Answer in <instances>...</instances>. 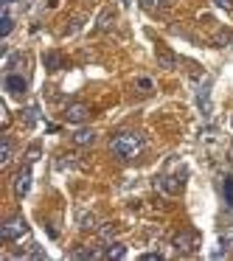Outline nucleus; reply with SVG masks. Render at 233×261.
I'll list each match as a JSON object with an SVG mask.
<instances>
[{"instance_id":"nucleus-1","label":"nucleus","mask_w":233,"mask_h":261,"mask_svg":"<svg viewBox=\"0 0 233 261\" xmlns=\"http://www.w3.org/2000/svg\"><path fill=\"white\" fill-rule=\"evenodd\" d=\"M110 149H113L115 158L132 160L143 149V135H138V132H118V135L110 141Z\"/></svg>"},{"instance_id":"nucleus-2","label":"nucleus","mask_w":233,"mask_h":261,"mask_svg":"<svg viewBox=\"0 0 233 261\" xmlns=\"http://www.w3.org/2000/svg\"><path fill=\"white\" fill-rule=\"evenodd\" d=\"M25 233H29V222H25L23 216H12V219H6L0 225V239H3V242H17Z\"/></svg>"},{"instance_id":"nucleus-3","label":"nucleus","mask_w":233,"mask_h":261,"mask_svg":"<svg viewBox=\"0 0 233 261\" xmlns=\"http://www.w3.org/2000/svg\"><path fill=\"white\" fill-rule=\"evenodd\" d=\"M171 244L177 247V253H191V250L199 247V236H197V230L186 227V230H180L174 239H171Z\"/></svg>"},{"instance_id":"nucleus-4","label":"nucleus","mask_w":233,"mask_h":261,"mask_svg":"<svg viewBox=\"0 0 233 261\" xmlns=\"http://www.w3.org/2000/svg\"><path fill=\"white\" fill-rule=\"evenodd\" d=\"M29 188H31V169L23 166V169H17V174H14V194H17V199H23L25 194H29Z\"/></svg>"},{"instance_id":"nucleus-5","label":"nucleus","mask_w":233,"mask_h":261,"mask_svg":"<svg viewBox=\"0 0 233 261\" xmlns=\"http://www.w3.org/2000/svg\"><path fill=\"white\" fill-rule=\"evenodd\" d=\"M65 118H68L70 124H85V121L90 118V107H87V104H70V107L65 110Z\"/></svg>"},{"instance_id":"nucleus-6","label":"nucleus","mask_w":233,"mask_h":261,"mask_svg":"<svg viewBox=\"0 0 233 261\" xmlns=\"http://www.w3.org/2000/svg\"><path fill=\"white\" fill-rule=\"evenodd\" d=\"M3 87H6L9 93H14V96H20V93L29 90V82H25L20 73H6V79H3Z\"/></svg>"},{"instance_id":"nucleus-7","label":"nucleus","mask_w":233,"mask_h":261,"mask_svg":"<svg viewBox=\"0 0 233 261\" xmlns=\"http://www.w3.org/2000/svg\"><path fill=\"white\" fill-rule=\"evenodd\" d=\"M73 143L76 146H90V143H96V132L87 129V126H82L79 132H73Z\"/></svg>"},{"instance_id":"nucleus-8","label":"nucleus","mask_w":233,"mask_h":261,"mask_svg":"<svg viewBox=\"0 0 233 261\" xmlns=\"http://www.w3.org/2000/svg\"><path fill=\"white\" fill-rule=\"evenodd\" d=\"M124 255H126V247L121 242L107 244V250H104V258H124Z\"/></svg>"},{"instance_id":"nucleus-9","label":"nucleus","mask_w":233,"mask_h":261,"mask_svg":"<svg viewBox=\"0 0 233 261\" xmlns=\"http://www.w3.org/2000/svg\"><path fill=\"white\" fill-rule=\"evenodd\" d=\"M42 62H45L48 70H59V68H62V57H59L57 51H48L45 57H42Z\"/></svg>"},{"instance_id":"nucleus-10","label":"nucleus","mask_w":233,"mask_h":261,"mask_svg":"<svg viewBox=\"0 0 233 261\" xmlns=\"http://www.w3.org/2000/svg\"><path fill=\"white\" fill-rule=\"evenodd\" d=\"M0 37H9L12 34V29H14V17L12 14H9V9H3V17H0Z\"/></svg>"},{"instance_id":"nucleus-11","label":"nucleus","mask_w":233,"mask_h":261,"mask_svg":"<svg viewBox=\"0 0 233 261\" xmlns=\"http://www.w3.org/2000/svg\"><path fill=\"white\" fill-rule=\"evenodd\" d=\"M79 227H82V230H96V216H93V214H87V211H82V214H79Z\"/></svg>"},{"instance_id":"nucleus-12","label":"nucleus","mask_w":233,"mask_h":261,"mask_svg":"<svg viewBox=\"0 0 233 261\" xmlns=\"http://www.w3.org/2000/svg\"><path fill=\"white\" fill-rule=\"evenodd\" d=\"M113 20H115V12L113 9H104L101 12V17H98V23H96V29H110V25H113Z\"/></svg>"},{"instance_id":"nucleus-13","label":"nucleus","mask_w":233,"mask_h":261,"mask_svg":"<svg viewBox=\"0 0 233 261\" xmlns=\"http://www.w3.org/2000/svg\"><path fill=\"white\" fill-rule=\"evenodd\" d=\"M9 160H12V141L3 135V141H0V163H9Z\"/></svg>"},{"instance_id":"nucleus-14","label":"nucleus","mask_w":233,"mask_h":261,"mask_svg":"<svg viewBox=\"0 0 233 261\" xmlns=\"http://www.w3.org/2000/svg\"><path fill=\"white\" fill-rule=\"evenodd\" d=\"M158 62L163 65V68H174V65H177V59H174V54H169V51H160V54H158Z\"/></svg>"},{"instance_id":"nucleus-15","label":"nucleus","mask_w":233,"mask_h":261,"mask_svg":"<svg viewBox=\"0 0 233 261\" xmlns=\"http://www.w3.org/2000/svg\"><path fill=\"white\" fill-rule=\"evenodd\" d=\"M214 42H216V48H225V45H230V42H233V34H230V31H219Z\"/></svg>"},{"instance_id":"nucleus-16","label":"nucleus","mask_w":233,"mask_h":261,"mask_svg":"<svg viewBox=\"0 0 233 261\" xmlns=\"http://www.w3.org/2000/svg\"><path fill=\"white\" fill-rule=\"evenodd\" d=\"M37 113H40V110H37V104H34V107H29V110H25V115H23V124L25 126H34L37 124Z\"/></svg>"},{"instance_id":"nucleus-17","label":"nucleus","mask_w":233,"mask_h":261,"mask_svg":"<svg viewBox=\"0 0 233 261\" xmlns=\"http://www.w3.org/2000/svg\"><path fill=\"white\" fill-rule=\"evenodd\" d=\"M222 188H225V202L233 208V177H225V186Z\"/></svg>"},{"instance_id":"nucleus-18","label":"nucleus","mask_w":233,"mask_h":261,"mask_svg":"<svg viewBox=\"0 0 233 261\" xmlns=\"http://www.w3.org/2000/svg\"><path fill=\"white\" fill-rule=\"evenodd\" d=\"M141 6L146 9V12H158L160 6H166V0H141Z\"/></svg>"},{"instance_id":"nucleus-19","label":"nucleus","mask_w":233,"mask_h":261,"mask_svg":"<svg viewBox=\"0 0 233 261\" xmlns=\"http://www.w3.org/2000/svg\"><path fill=\"white\" fill-rule=\"evenodd\" d=\"M25 255H29V258H45V250H42L40 244H31V247L25 250Z\"/></svg>"},{"instance_id":"nucleus-20","label":"nucleus","mask_w":233,"mask_h":261,"mask_svg":"<svg viewBox=\"0 0 233 261\" xmlns=\"http://www.w3.org/2000/svg\"><path fill=\"white\" fill-rule=\"evenodd\" d=\"M79 29H82V17H76V20H70V25L65 29V34H76Z\"/></svg>"},{"instance_id":"nucleus-21","label":"nucleus","mask_w":233,"mask_h":261,"mask_svg":"<svg viewBox=\"0 0 233 261\" xmlns=\"http://www.w3.org/2000/svg\"><path fill=\"white\" fill-rule=\"evenodd\" d=\"M37 158H40V146H37V143H34V146H31L29 152H25V160H29V163H34Z\"/></svg>"},{"instance_id":"nucleus-22","label":"nucleus","mask_w":233,"mask_h":261,"mask_svg":"<svg viewBox=\"0 0 233 261\" xmlns=\"http://www.w3.org/2000/svg\"><path fill=\"white\" fill-rule=\"evenodd\" d=\"M115 230H118V227H115L113 222H107V225L101 227V236H104V239H110V236H115Z\"/></svg>"},{"instance_id":"nucleus-23","label":"nucleus","mask_w":233,"mask_h":261,"mask_svg":"<svg viewBox=\"0 0 233 261\" xmlns=\"http://www.w3.org/2000/svg\"><path fill=\"white\" fill-rule=\"evenodd\" d=\"M214 6H219V9H225V12H230V9H233V0H214Z\"/></svg>"},{"instance_id":"nucleus-24","label":"nucleus","mask_w":233,"mask_h":261,"mask_svg":"<svg viewBox=\"0 0 233 261\" xmlns=\"http://www.w3.org/2000/svg\"><path fill=\"white\" fill-rule=\"evenodd\" d=\"M163 258V253H143L141 255V261H160Z\"/></svg>"},{"instance_id":"nucleus-25","label":"nucleus","mask_w":233,"mask_h":261,"mask_svg":"<svg viewBox=\"0 0 233 261\" xmlns=\"http://www.w3.org/2000/svg\"><path fill=\"white\" fill-rule=\"evenodd\" d=\"M138 87H141V90H152V82H149V79H141V82H138Z\"/></svg>"},{"instance_id":"nucleus-26","label":"nucleus","mask_w":233,"mask_h":261,"mask_svg":"<svg viewBox=\"0 0 233 261\" xmlns=\"http://www.w3.org/2000/svg\"><path fill=\"white\" fill-rule=\"evenodd\" d=\"M9 3H14V0H3V6H9Z\"/></svg>"},{"instance_id":"nucleus-27","label":"nucleus","mask_w":233,"mask_h":261,"mask_svg":"<svg viewBox=\"0 0 233 261\" xmlns=\"http://www.w3.org/2000/svg\"><path fill=\"white\" fill-rule=\"evenodd\" d=\"M230 124H233V121H230Z\"/></svg>"}]
</instances>
